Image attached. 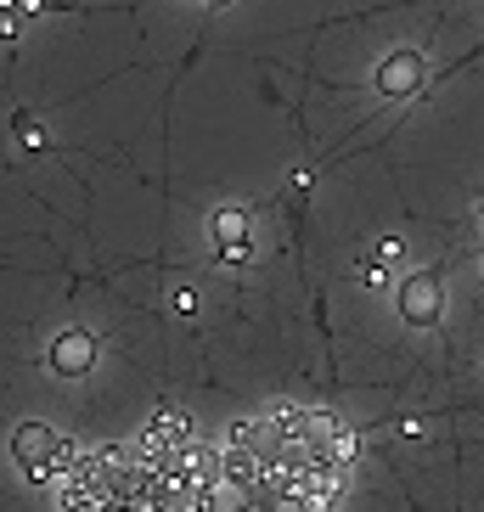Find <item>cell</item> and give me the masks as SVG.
<instances>
[{
  "mask_svg": "<svg viewBox=\"0 0 484 512\" xmlns=\"http://www.w3.org/2000/svg\"><path fill=\"white\" fill-rule=\"evenodd\" d=\"M12 456L34 484H68V473H74V462H79V451L57 434V428H46V422H17Z\"/></svg>",
  "mask_w": 484,
  "mask_h": 512,
  "instance_id": "2",
  "label": "cell"
},
{
  "mask_svg": "<svg viewBox=\"0 0 484 512\" xmlns=\"http://www.w3.org/2000/svg\"><path fill=\"white\" fill-rule=\"evenodd\" d=\"M214 254L226 265H248V209L242 203H220L214 209Z\"/></svg>",
  "mask_w": 484,
  "mask_h": 512,
  "instance_id": "4",
  "label": "cell"
},
{
  "mask_svg": "<svg viewBox=\"0 0 484 512\" xmlns=\"http://www.w3.org/2000/svg\"><path fill=\"white\" fill-rule=\"evenodd\" d=\"M96 366V338L85 327H68L51 344V372H62V377H85Z\"/></svg>",
  "mask_w": 484,
  "mask_h": 512,
  "instance_id": "6",
  "label": "cell"
},
{
  "mask_svg": "<svg viewBox=\"0 0 484 512\" xmlns=\"http://www.w3.org/2000/svg\"><path fill=\"white\" fill-rule=\"evenodd\" d=\"M372 259H383V265L394 271V265H406V248H400V237H383L378 248H372Z\"/></svg>",
  "mask_w": 484,
  "mask_h": 512,
  "instance_id": "7",
  "label": "cell"
},
{
  "mask_svg": "<svg viewBox=\"0 0 484 512\" xmlns=\"http://www.w3.org/2000/svg\"><path fill=\"white\" fill-rule=\"evenodd\" d=\"M423 79H428L423 51H394V57L378 68V91L383 96H411V91H423Z\"/></svg>",
  "mask_w": 484,
  "mask_h": 512,
  "instance_id": "5",
  "label": "cell"
},
{
  "mask_svg": "<svg viewBox=\"0 0 484 512\" xmlns=\"http://www.w3.org/2000/svg\"><path fill=\"white\" fill-rule=\"evenodd\" d=\"M355 467V434L333 411H276L237 422L220 473L248 512H333Z\"/></svg>",
  "mask_w": 484,
  "mask_h": 512,
  "instance_id": "1",
  "label": "cell"
},
{
  "mask_svg": "<svg viewBox=\"0 0 484 512\" xmlns=\"http://www.w3.org/2000/svg\"><path fill=\"white\" fill-rule=\"evenodd\" d=\"M400 316H406V327H434L439 321V304H445V287H439V271H411L406 282H400Z\"/></svg>",
  "mask_w": 484,
  "mask_h": 512,
  "instance_id": "3",
  "label": "cell"
}]
</instances>
